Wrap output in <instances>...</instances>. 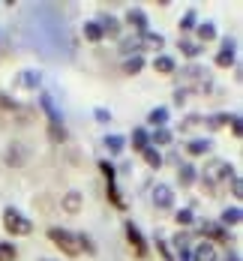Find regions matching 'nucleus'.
<instances>
[{"mask_svg": "<svg viewBox=\"0 0 243 261\" xmlns=\"http://www.w3.org/2000/svg\"><path fill=\"white\" fill-rule=\"evenodd\" d=\"M165 120H168V108H153V111L147 114V123H153V126H159V129H162Z\"/></svg>", "mask_w": 243, "mask_h": 261, "instance_id": "dca6fc26", "label": "nucleus"}, {"mask_svg": "<svg viewBox=\"0 0 243 261\" xmlns=\"http://www.w3.org/2000/svg\"><path fill=\"white\" fill-rule=\"evenodd\" d=\"M153 138H156V144H168V141H171V132L168 129H156L153 132Z\"/></svg>", "mask_w": 243, "mask_h": 261, "instance_id": "a878e982", "label": "nucleus"}, {"mask_svg": "<svg viewBox=\"0 0 243 261\" xmlns=\"http://www.w3.org/2000/svg\"><path fill=\"white\" fill-rule=\"evenodd\" d=\"M153 69H156L159 75H171V72H174V60H171V57H156V60H153Z\"/></svg>", "mask_w": 243, "mask_h": 261, "instance_id": "9b49d317", "label": "nucleus"}, {"mask_svg": "<svg viewBox=\"0 0 243 261\" xmlns=\"http://www.w3.org/2000/svg\"><path fill=\"white\" fill-rule=\"evenodd\" d=\"M240 219H243V210L240 207H231V210H225V213H222V225H240Z\"/></svg>", "mask_w": 243, "mask_h": 261, "instance_id": "2eb2a0df", "label": "nucleus"}, {"mask_svg": "<svg viewBox=\"0 0 243 261\" xmlns=\"http://www.w3.org/2000/svg\"><path fill=\"white\" fill-rule=\"evenodd\" d=\"M96 120H102V123H108V120H111V114H108L105 108H96Z\"/></svg>", "mask_w": 243, "mask_h": 261, "instance_id": "473e14b6", "label": "nucleus"}, {"mask_svg": "<svg viewBox=\"0 0 243 261\" xmlns=\"http://www.w3.org/2000/svg\"><path fill=\"white\" fill-rule=\"evenodd\" d=\"M177 177H180V186H192L195 183V168L192 165H180L177 168Z\"/></svg>", "mask_w": 243, "mask_h": 261, "instance_id": "4468645a", "label": "nucleus"}, {"mask_svg": "<svg viewBox=\"0 0 243 261\" xmlns=\"http://www.w3.org/2000/svg\"><path fill=\"white\" fill-rule=\"evenodd\" d=\"M231 63H234V42L225 39L222 42V51L216 54V66H231Z\"/></svg>", "mask_w": 243, "mask_h": 261, "instance_id": "0eeeda50", "label": "nucleus"}, {"mask_svg": "<svg viewBox=\"0 0 243 261\" xmlns=\"http://www.w3.org/2000/svg\"><path fill=\"white\" fill-rule=\"evenodd\" d=\"M180 51L186 54V57H198V54H201V45H195V42H186V39H183V42H180Z\"/></svg>", "mask_w": 243, "mask_h": 261, "instance_id": "393cba45", "label": "nucleus"}, {"mask_svg": "<svg viewBox=\"0 0 243 261\" xmlns=\"http://www.w3.org/2000/svg\"><path fill=\"white\" fill-rule=\"evenodd\" d=\"M144 162H147L150 168H159V165H162V156H159V150H153V147H147V150H144Z\"/></svg>", "mask_w": 243, "mask_h": 261, "instance_id": "4be33fe9", "label": "nucleus"}, {"mask_svg": "<svg viewBox=\"0 0 243 261\" xmlns=\"http://www.w3.org/2000/svg\"><path fill=\"white\" fill-rule=\"evenodd\" d=\"M141 45H144V48H153V51H159L162 45H165V39H162L159 33H150V30H147V33H141Z\"/></svg>", "mask_w": 243, "mask_h": 261, "instance_id": "1a4fd4ad", "label": "nucleus"}, {"mask_svg": "<svg viewBox=\"0 0 243 261\" xmlns=\"http://www.w3.org/2000/svg\"><path fill=\"white\" fill-rule=\"evenodd\" d=\"M60 207L66 210V213H78V210H81V195H78V192H66V195H63V201H60Z\"/></svg>", "mask_w": 243, "mask_h": 261, "instance_id": "6e6552de", "label": "nucleus"}, {"mask_svg": "<svg viewBox=\"0 0 243 261\" xmlns=\"http://www.w3.org/2000/svg\"><path fill=\"white\" fill-rule=\"evenodd\" d=\"M195 261H216V249L210 243H198L195 246Z\"/></svg>", "mask_w": 243, "mask_h": 261, "instance_id": "9d476101", "label": "nucleus"}, {"mask_svg": "<svg viewBox=\"0 0 243 261\" xmlns=\"http://www.w3.org/2000/svg\"><path fill=\"white\" fill-rule=\"evenodd\" d=\"M21 84H27V87H33V84H39V75L33 79V72H24V79H21Z\"/></svg>", "mask_w": 243, "mask_h": 261, "instance_id": "7c9ffc66", "label": "nucleus"}, {"mask_svg": "<svg viewBox=\"0 0 243 261\" xmlns=\"http://www.w3.org/2000/svg\"><path fill=\"white\" fill-rule=\"evenodd\" d=\"M123 144H126V138H123V135H108V138H105L108 153H120V150H123Z\"/></svg>", "mask_w": 243, "mask_h": 261, "instance_id": "f3484780", "label": "nucleus"}, {"mask_svg": "<svg viewBox=\"0 0 243 261\" xmlns=\"http://www.w3.org/2000/svg\"><path fill=\"white\" fill-rule=\"evenodd\" d=\"M156 249L162 252V258H165V261H171V252H168V246H165V243H159V240H156Z\"/></svg>", "mask_w": 243, "mask_h": 261, "instance_id": "72a5a7b5", "label": "nucleus"}, {"mask_svg": "<svg viewBox=\"0 0 243 261\" xmlns=\"http://www.w3.org/2000/svg\"><path fill=\"white\" fill-rule=\"evenodd\" d=\"M126 240H129V249H132L135 258H144V255H147V243H144L141 231L135 228L132 222H126Z\"/></svg>", "mask_w": 243, "mask_h": 261, "instance_id": "7ed1b4c3", "label": "nucleus"}, {"mask_svg": "<svg viewBox=\"0 0 243 261\" xmlns=\"http://www.w3.org/2000/svg\"><path fill=\"white\" fill-rule=\"evenodd\" d=\"M48 138H51L54 144H57V141H66V129H63V123H48Z\"/></svg>", "mask_w": 243, "mask_h": 261, "instance_id": "6ab92c4d", "label": "nucleus"}, {"mask_svg": "<svg viewBox=\"0 0 243 261\" xmlns=\"http://www.w3.org/2000/svg\"><path fill=\"white\" fill-rule=\"evenodd\" d=\"M213 36H216V27L210 24V21H204V24H198V39H201V42H210Z\"/></svg>", "mask_w": 243, "mask_h": 261, "instance_id": "aec40b11", "label": "nucleus"}, {"mask_svg": "<svg viewBox=\"0 0 243 261\" xmlns=\"http://www.w3.org/2000/svg\"><path fill=\"white\" fill-rule=\"evenodd\" d=\"M192 24H195V12H186L180 21V30H192Z\"/></svg>", "mask_w": 243, "mask_h": 261, "instance_id": "bb28decb", "label": "nucleus"}, {"mask_svg": "<svg viewBox=\"0 0 243 261\" xmlns=\"http://www.w3.org/2000/svg\"><path fill=\"white\" fill-rule=\"evenodd\" d=\"M3 228H6L12 237H24V234L33 231V222L24 219L15 207H6V210H3Z\"/></svg>", "mask_w": 243, "mask_h": 261, "instance_id": "f03ea898", "label": "nucleus"}, {"mask_svg": "<svg viewBox=\"0 0 243 261\" xmlns=\"http://www.w3.org/2000/svg\"><path fill=\"white\" fill-rule=\"evenodd\" d=\"M126 24L132 27L135 33H147V15L141 9H129L126 12Z\"/></svg>", "mask_w": 243, "mask_h": 261, "instance_id": "423d86ee", "label": "nucleus"}, {"mask_svg": "<svg viewBox=\"0 0 243 261\" xmlns=\"http://www.w3.org/2000/svg\"><path fill=\"white\" fill-rule=\"evenodd\" d=\"M192 156H201V153H207L210 150V141L207 138H195V141H189V147H186Z\"/></svg>", "mask_w": 243, "mask_h": 261, "instance_id": "f8f14e48", "label": "nucleus"}, {"mask_svg": "<svg viewBox=\"0 0 243 261\" xmlns=\"http://www.w3.org/2000/svg\"><path fill=\"white\" fill-rule=\"evenodd\" d=\"M48 240H51L63 255H69V258H78L81 255L78 234H72V231H66V228H48Z\"/></svg>", "mask_w": 243, "mask_h": 261, "instance_id": "f257e3e1", "label": "nucleus"}, {"mask_svg": "<svg viewBox=\"0 0 243 261\" xmlns=\"http://www.w3.org/2000/svg\"><path fill=\"white\" fill-rule=\"evenodd\" d=\"M132 150H138V153H144V150H147V132H144V129H135L132 132Z\"/></svg>", "mask_w": 243, "mask_h": 261, "instance_id": "a211bd4d", "label": "nucleus"}, {"mask_svg": "<svg viewBox=\"0 0 243 261\" xmlns=\"http://www.w3.org/2000/svg\"><path fill=\"white\" fill-rule=\"evenodd\" d=\"M231 192H234L237 198H240V192H243V186H240V177H237V174H231Z\"/></svg>", "mask_w": 243, "mask_h": 261, "instance_id": "cd10ccee", "label": "nucleus"}, {"mask_svg": "<svg viewBox=\"0 0 243 261\" xmlns=\"http://www.w3.org/2000/svg\"><path fill=\"white\" fill-rule=\"evenodd\" d=\"M15 255H18V249L12 243H0V261H15Z\"/></svg>", "mask_w": 243, "mask_h": 261, "instance_id": "5701e85b", "label": "nucleus"}, {"mask_svg": "<svg viewBox=\"0 0 243 261\" xmlns=\"http://www.w3.org/2000/svg\"><path fill=\"white\" fill-rule=\"evenodd\" d=\"M225 120H228L225 114H216V117H210V129H219V126H222Z\"/></svg>", "mask_w": 243, "mask_h": 261, "instance_id": "c756f323", "label": "nucleus"}, {"mask_svg": "<svg viewBox=\"0 0 243 261\" xmlns=\"http://www.w3.org/2000/svg\"><path fill=\"white\" fill-rule=\"evenodd\" d=\"M84 36H87L90 42H99V39H102V27H99V21H87V24H84Z\"/></svg>", "mask_w": 243, "mask_h": 261, "instance_id": "ddd939ff", "label": "nucleus"}, {"mask_svg": "<svg viewBox=\"0 0 243 261\" xmlns=\"http://www.w3.org/2000/svg\"><path fill=\"white\" fill-rule=\"evenodd\" d=\"M177 222H180V225H189V222H192V210H180V213H177Z\"/></svg>", "mask_w": 243, "mask_h": 261, "instance_id": "c85d7f7f", "label": "nucleus"}, {"mask_svg": "<svg viewBox=\"0 0 243 261\" xmlns=\"http://www.w3.org/2000/svg\"><path fill=\"white\" fill-rule=\"evenodd\" d=\"M141 66H144V60H141V57H129V60L123 63V72L135 75V72H141Z\"/></svg>", "mask_w": 243, "mask_h": 261, "instance_id": "b1692460", "label": "nucleus"}, {"mask_svg": "<svg viewBox=\"0 0 243 261\" xmlns=\"http://www.w3.org/2000/svg\"><path fill=\"white\" fill-rule=\"evenodd\" d=\"M99 27H102V36H105V33L108 36H117V30H120V27H117V18H111V15H105Z\"/></svg>", "mask_w": 243, "mask_h": 261, "instance_id": "412c9836", "label": "nucleus"}, {"mask_svg": "<svg viewBox=\"0 0 243 261\" xmlns=\"http://www.w3.org/2000/svg\"><path fill=\"white\" fill-rule=\"evenodd\" d=\"M201 234L210 240V246H213V243H231V240H228V231H225L222 225H213V222H207V225L201 228ZM207 240H204V243H207Z\"/></svg>", "mask_w": 243, "mask_h": 261, "instance_id": "20e7f679", "label": "nucleus"}, {"mask_svg": "<svg viewBox=\"0 0 243 261\" xmlns=\"http://www.w3.org/2000/svg\"><path fill=\"white\" fill-rule=\"evenodd\" d=\"M228 261H240V255H231V258H228Z\"/></svg>", "mask_w": 243, "mask_h": 261, "instance_id": "f704fd0d", "label": "nucleus"}, {"mask_svg": "<svg viewBox=\"0 0 243 261\" xmlns=\"http://www.w3.org/2000/svg\"><path fill=\"white\" fill-rule=\"evenodd\" d=\"M231 132H234V135H237V138H240V117H237V114H234V117H231Z\"/></svg>", "mask_w": 243, "mask_h": 261, "instance_id": "2f4dec72", "label": "nucleus"}, {"mask_svg": "<svg viewBox=\"0 0 243 261\" xmlns=\"http://www.w3.org/2000/svg\"><path fill=\"white\" fill-rule=\"evenodd\" d=\"M153 201H156V207L168 210L171 204H174V195H171V186H165V183H159L156 189H153Z\"/></svg>", "mask_w": 243, "mask_h": 261, "instance_id": "39448f33", "label": "nucleus"}]
</instances>
